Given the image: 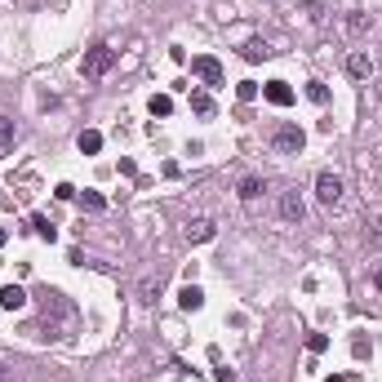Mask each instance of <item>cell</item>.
<instances>
[{
  "instance_id": "obj_24",
  "label": "cell",
  "mask_w": 382,
  "mask_h": 382,
  "mask_svg": "<svg viewBox=\"0 0 382 382\" xmlns=\"http://www.w3.org/2000/svg\"><path fill=\"white\" fill-rule=\"evenodd\" d=\"M374 280H378V289H382V267H378V276H374Z\"/></svg>"
},
{
  "instance_id": "obj_19",
  "label": "cell",
  "mask_w": 382,
  "mask_h": 382,
  "mask_svg": "<svg viewBox=\"0 0 382 382\" xmlns=\"http://www.w3.org/2000/svg\"><path fill=\"white\" fill-rule=\"evenodd\" d=\"M307 98H311V102H320V107H324V102H329V89H324L320 80H311V85H307Z\"/></svg>"
},
{
  "instance_id": "obj_13",
  "label": "cell",
  "mask_w": 382,
  "mask_h": 382,
  "mask_svg": "<svg viewBox=\"0 0 382 382\" xmlns=\"http://www.w3.org/2000/svg\"><path fill=\"white\" fill-rule=\"evenodd\" d=\"M32 231H36V236H40V240H58V227H53L49 218H40V213H36V218H32Z\"/></svg>"
},
{
  "instance_id": "obj_20",
  "label": "cell",
  "mask_w": 382,
  "mask_h": 382,
  "mask_svg": "<svg viewBox=\"0 0 382 382\" xmlns=\"http://www.w3.org/2000/svg\"><path fill=\"white\" fill-rule=\"evenodd\" d=\"M307 347H311V351H315V356H320V351H324V347H329V338H324V333H311V338H307Z\"/></svg>"
},
{
  "instance_id": "obj_7",
  "label": "cell",
  "mask_w": 382,
  "mask_h": 382,
  "mask_svg": "<svg viewBox=\"0 0 382 382\" xmlns=\"http://www.w3.org/2000/svg\"><path fill=\"white\" fill-rule=\"evenodd\" d=\"M0 307H5V311H23L27 307V289L23 285H5L0 289Z\"/></svg>"
},
{
  "instance_id": "obj_1",
  "label": "cell",
  "mask_w": 382,
  "mask_h": 382,
  "mask_svg": "<svg viewBox=\"0 0 382 382\" xmlns=\"http://www.w3.org/2000/svg\"><path fill=\"white\" fill-rule=\"evenodd\" d=\"M111 67H116V49H111V45H94V49L80 58V76L85 80H102Z\"/></svg>"
},
{
  "instance_id": "obj_5",
  "label": "cell",
  "mask_w": 382,
  "mask_h": 382,
  "mask_svg": "<svg viewBox=\"0 0 382 382\" xmlns=\"http://www.w3.org/2000/svg\"><path fill=\"white\" fill-rule=\"evenodd\" d=\"M280 218L285 222H302L307 218V204H302L298 191H280Z\"/></svg>"
},
{
  "instance_id": "obj_14",
  "label": "cell",
  "mask_w": 382,
  "mask_h": 382,
  "mask_svg": "<svg viewBox=\"0 0 382 382\" xmlns=\"http://www.w3.org/2000/svg\"><path fill=\"white\" fill-rule=\"evenodd\" d=\"M147 111H152V116H169V111H174V98H169V94H152Z\"/></svg>"
},
{
  "instance_id": "obj_16",
  "label": "cell",
  "mask_w": 382,
  "mask_h": 382,
  "mask_svg": "<svg viewBox=\"0 0 382 382\" xmlns=\"http://www.w3.org/2000/svg\"><path fill=\"white\" fill-rule=\"evenodd\" d=\"M9 147H14V120H9V116H0V156H5Z\"/></svg>"
},
{
  "instance_id": "obj_3",
  "label": "cell",
  "mask_w": 382,
  "mask_h": 382,
  "mask_svg": "<svg viewBox=\"0 0 382 382\" xmlns=\"http://www.w3.org/2000/svg\"><path fill=\"white\" fill-rule=\"evenodd\" d=\"M315 195H320V204H338L342 200V178L338 174H315Z\"/></svg>"
},
{
  "instance_id": "obj_17",
  "label": "cell",
  "mask_w": 382,
  "mask_h": 382,
  "mask_svg": "<svg viewBox=\"0 0 382 382\" xmlns=\"http://www.w3.org/2000/svg\"><path fill=\"white\" fill-rule=\"evenodd\" d=\"M80 204H85L89 213H102V209H107V200H102L98 191H80Z\"/></svg>"
},
{
  "instance_id": "obj_15",
  "label": "cell",
  "mask_w": 382,
  "mask_h": 382,
  "mask_svg": "<svg viewBox=\"0 0 382 382\" xmlns=\"http://www.w3.org/2000/svg\"><path fill=\"white\" fill-rule=\"evenodd\" d=\"M240 53H245L249 62H263V58H267V53H272V49H267V40H249V45H245V49H240Z\"/></svg>"
},
{
  "instance_id": "obj_26",
  "label": "cell",
  "mask_w": 382,
  "mask_h": 382,
  "mask_svg": "<svg viewBox=\"0 0 382 382\" xmlns=\"http://www.w3.org/2000/svg\"><path fill=\"white\" fill-rule=\"evenodd\" d=\"M0 382H5V365H0Z\"/></svg>"
},
{
  "instance_id": "obj_11",
  "label": "cell",
  "mask_w": 382,
  "mask_h": 382,
  "mask_svg": "<svg viewBox=\"0 0 382 382\" xmlns=\"http://www.w3.org/2000/svg\"><path fill=\"white\" fill-rule=\"evenodd\" d=\"M76 147H80L85 156H98V152H102V134H98V129H85V134L76 138Z\"/></svg>"
},
{
  "instance_id": "obj_23",
  "label": "cell",
  "mask_w": 382,
  "mask_h": 382,
  "mask_svg": "<svg viewBox=\"0 0 382 382\" xmlns=\"http://www.w3.org/2000/svg\"><path fill=\"white\" fill-rule=\"evenodd\" d=\"M324 382H351V378H342V374H329V378H324Z\"/></svg>"
},
{
  "instance_id": "obj_22",
  "label": "cell",
  "mask_w": 382,
  "mask_h": 382,
  "mask_svg": "<svg viewBox=\"0 0 382 382\" xmlns=\"http://www.w3.org/2000/svg\"><path fill=\"white\" fill-rule=\"evenodd\" d=\"M369 240H374V249H382V218H374V227H369Z\"/></svg>"
},
{
  "instance_id": "obj_10",
  "label": "cell",
  "mask_w": 382,
  "mask_h": 382,
  "mask_svg": "<svg viewBox=\"0 0 382 382\" xmlns=\"http://www.w3.org/2000/svg\"><path fill=\"white\" fill-rule=\"evenodd\" d=\"M178 307H182V311H200V307H204V294H200L195 285H187V289L178 294Z\"/></svg>"
},
{
  "instance_id": "obj_4",
  "label": "cell",
  "mask_w": 382,
  "mask_h": 382,
  "mask_svg": "<svg viewBox=\"0 0 382 382\" xmlns=\"http://www.w3.org/2000/svg\"><path fill=\"white\" fill-rule=\"evenodd\" d=\"M272 143L276 147H280V152H302V147H307V134H302V129H298V125H280V129H276V134H272Z\"/></svg>"
},
{
  "instance_id": "obj_18",
  "label": "cell",
  "mask_w": 382,
  "mask_h": 382,
  "mask_svg": "<svg viewBox=\"0 0 382 382\" xmlns=\"http://www.w3.org/2000/svg\"><path fill=\"white\" fill-rule=\"evenodd\" d=\"M191 111L195 116H213V98L209 94H191Z\"/></svg>"
},
{
  "instance_id": "obj_12",
  "label": "cell",
  "mask_w": 382,
  "mask_h": 382,
  "mask_svg": "<svg viewBox=\"0 0 382 382\" xmlns=\"http://www.w3.org/2000/svg\"><path fill=\"white\" fill-rule=\"evenodd\" d=\"M263 191H267V187H263V178H245V182H240V200H245V204H254Z\"/></svg>"
},
{
  "instance_id": "obj_6",
  "label": "cell",
  "mask_w": 382,
  "mask_h": 382,
  "mask_svg": "<svg viewBox=\"0 0 382 382\" xmlns=\"http://www.w3.org/2000/svg\"><path fill=\"white\" fill-rule=\"evenodd\" d=\"M347 76L369 80V76H374V58H369L365 49H351V53H347Z\"/></svg>"
},
{
  "instance_id": "obj_21",
  "label": "cell",
  "mask_w": 382,
  "mask_h": 382,
  "mask_svg": "<svg viewBox=\"0 0 382 382\" xmlns=\"http://www.w3.org/2000/svg\"><path fill=\"white\" fill-rule=\"evenodd\" d=\"M240 98H245V102L258 98V85H254V80H240Z\"/></svg>"
},
{
  "instance_id": "obj_8",
  "label": "cell",
  "mask_w": 382,
  "mask_h": 382,
  "mask_svg": "<svg viewBox=\"0 0 382 382\" xmlns=\"http://www.w3.org/2000/svg\"><path fill=\"white\" fill-rule=\"evenodd\" d=\"M213 231H218V227H213L209 218H191V222H187V240H191V245H204V240H213Z\"/></svg>"
},
{
  "instance_id": "obj_25",
  "label": "cell",
  "mask_w": 382,
  "mask_h": 382,
  "mask_svg": "<svg viewBox=\"0 0 382 382\" xmlns=\"http://www.w3.org/2000/svg\"><path fill=\"white\" fill-rule=\"evenodd\" d=\"M0 245H5V227H0Z\"/></svg>"
},
{
  "instance_id": "obj_9",
  "label": "cell",
  "mask_w": 382,
  "mask_h": 382,
  "mask_svg": "<svg viewBox=\"0 0 382 382\" xmlns=\"http://www.w3.org/2000/svg\"><path fill=\"white\" fill-rule=\"evenodd\" d=\"M263 94H267V102H276V107H289V102H294V89H289L285 80H272V85H263Z\"/></svg>"
},
{
  "instance_id": "obj_2",
  "label": "cell",
  "mask_w": 382,
  "mask_h": 382,
  "mask_svg": "<svg viewBox=\"0 0 382 382\" xmlns=\"http://www.w3.org/2000/svg\"><path fill=\"white\" fill-rule=\"evenodd\" d=\"M191 71L204 80V85H222L227 80V71H222V62L218 58H209V53H200V58H191Z\"/></svg>"
}]
</instances>
